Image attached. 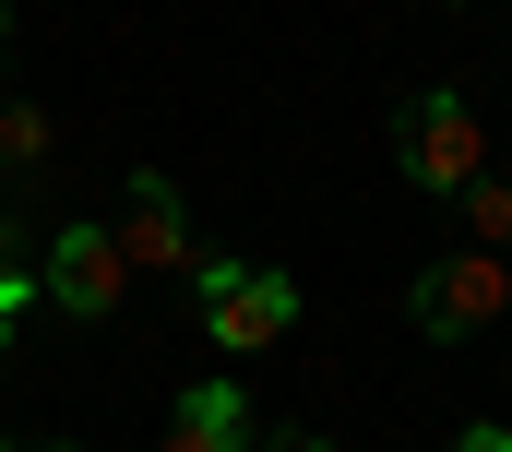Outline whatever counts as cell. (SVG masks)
I'll return each instance as SVG.
<instances>
[{"label": "cell", "instance_id": "7", "mask_svg": "<svg viewBox=\"0 0 512 452\" xmlns=\"http://www.w3.org/2000/svg\"><path fill=\"white\" fill-rule=\"evenodd\" d=\"M453 203H465V250H501L512 262V179H465Z\"/></svg>", "mask_w": 512, "mask_h": 452}, {"label": "cell", "instance_id": "1", "mask_svg": "<svg viewBox=\"0 0 512 452\" xmlns=\"http://www.w3.org/2000/svg\"><path fill=\"white\" fill-rule=\"evenodd\" d=\"M405 322L429 345H477L512 322V262L501 250H441V262H417V286H405Z\"/></svg>", "mask_w": 512, "mask_h": 452}, {"label": "cell", "instance_id": "13", "mask_svg": "<svg viewBox=\"0 0 512 452\" xmlns=\"http://www.w3.org/2000/svg\"><path fill=\"white\" fill-rule=\"evenodd\" d=\"M0 452H72V441H0Z\"/></svg>", "mask_w": 512, "mask_h": 452}, {"label": "cell", "instance_id": "11", "mask_svg": "<svg viewBox=\"0 0 512 452\" xmlns=\"http://www.w3.org/2000/svg\"><path fill=\"white\" fill-rule=\"evenodd\" d=\"M453 452H512V429H465V441H453Z\"/></svg>", "mask_w": 512, "mask_h": 452}, {"label": "cell", "instance_id": "4", "mask_svg": "<svg viewBox=\"0 0 512 452\" xmlns=\"http://www.w3.org/2000/svg\"><path fill=\"white\" fill-rule=\"evenodd\" d=\"M36 286H48L72 322H108V310H120V286H131V262H120V238H108V226H60V238H48V262H36Z\"/></svg>", "mask_w": 512, "mask_h": 452}, {"label": "cell", "instance_id": "8", "mask_svg": "<svg viewBox=\"0 0 512 452\" xmlns=\"http://www.w3.org/2000/svg\"><path fill=\"white\" fill-rule=\"evenodd\" d=\"M0 167H48V108L0 96Z\"/></svg>", "mask_w": 512, "mask_h": 452}, {"label": "cell", "instance_id": "6", "mask_svg": "<svg viewBox=\"0 0 512 452\" xmlns=\"http://www.w3.org/2000/svg\"><path fill=\"white\" fill-rule=\"evenodd\" d=\"M167 452H251V405H239V381H203V393H179Z\"/></svg>", "mask_w": 512, "mask_h": 452}, {"label": "cell", "instance_id": "14", "mask_svg": "<svg viewBox=\"0 0 512 452\" xmlns=\"http://www.w3.org/2000/svg\"><path fill=\"white\" fill-rule=\"evenodd\" d=\"M0 357H12V322H0Z\"/></svg>", "mask_w": 512, "mask_h": 452}, {"label": "cell", "instance_id": "12", "mask_svg": "<svg viewBox=\"0 0 512 452\" xmlns=\"http://www.w3.org/2000/svg\"><path fill=\"white\" fill-rule=\"evenodd\" d=\"M0 84H12V12H0Z\"/></svg>", "mask_w": 512, "mask_h": 452}, {"label": "cell", "instance_id": "3", "mask_svg": "<svg viewBox=\"0 0 512 452\" xmlns=\"http://www.w3.org/2000/svg\"><path fill=\"white\" fill-rule=\"evenodd\" d=\"M393 167L417 179V191H465V179H489V131H477V108L465 96H405L393 108Z\"/></svg>", "mask_w": 512, "mask_h": 452}, {"label": "cell", "instance_id": "9", "mask_svg": "<svg viewBox=\"0 0 512 452\" xmlns=\"http://www.w3.org/2000/svg\"><path fill=\"white\" fill-rule=\"evenodd\" d=\"M24 298H36V274H24V250H12V226H0V322H12Z\"/></svg>", "mask_w": 512, "mask_h": 452}, {"label": "cell", "instance_id": "5", "mask_svg": "<svg viewBox=\"0 0 512 452\" xmlns=\"http://www.w3.org/2000/svg\"><path fill=\"white\" fill-rule=\"evenodd\" d=\"M108 238H120L131 274H167V262L191 274V262H203V250H191V215H179V191H167L155 167H131V203H120V226H108Z\"/></svg>", "mask_w": 512, "mask_h": 452}, {"label": "cell", "instance_id": "10", "mask_svg": "<svg viewBox=\"0 0 512 452\" xmlns=\"http://www.w3.org/2000/svg\"><path fill=\"white\" fill-rule=\"evenodd\" d=\"M262 452H334V441H322V429H274Z\"/></svg>", "mask_w": 512, "mask_h": 452}, {"label": "cell", "instance_id": "2", "mask_svg": "<svg viewBox=\"0 0 512 452\" xmlns=\"http://www.w3.org/2000/svg\"><path fill=\"white\" fill-rule=\"evenodd\" d=\"M191 286H203V334L227 345V357H262V345L298 334V286H286L274 262H227V250H203Z\"/></svg>", "mask_w": 512, "mask_h": 452}]
</instances>
